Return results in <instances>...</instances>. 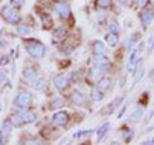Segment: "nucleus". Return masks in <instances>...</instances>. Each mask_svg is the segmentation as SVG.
<instances>
[{"instance_id":"1","label":"nucleus","mask_w":154,"mask_h":145,"mask_svg":"<svg viewBox=\"0 0 154 145\" xmlns=\"http://www.w3.org/2000/svg\"><path fill=\"white\" fill-rule=\"evenodd\" d=\"M25 49L35 59H40L45 55V46L38 41H33V39L28 40L27 42L25 41Z\"/></svg>"},{"instance_id":"2","label":"nucleus","mask_w":154,"mask_h":145,"mask_svg":"<svg viewBox=\"0 0 154 145\" xmlns=\"http://www.w3.org/2000/svg\"><path fill=\"white\" fill-rule=\"evenodd\" d=\"M36 119V114L32 112H25V110H19L12 117V122L14 126H19L22 123H31Z\"/></svg>"},{"instance_id":"3","label":"nucleus","mask_w":154,"mask_h":145,"mask_svg":"<svg viewBox=\"0 0 154 145\" xmlns=\"http://www.w3.org/2000/svg\"><path fill=\"white\" fill-rule=\"evenodd\" d=\"M2 17L5 19L8 23H11V25H16V23H18L22 19L21 14L16 13V11L12 9V7H9V5H4L2 8Z\"/></svg>"},{"instance_id":"4","label":"nucleus","mask_w":154,"mask_h":145,"mask_svg":"<svg viewBox=\"0 0 154 145\" xmlns=\"http://www.w3.org/2000/svg\"><path fill=\"white\" fill-rule=\"evenodd\" d=\"M154 19V8L153 7H144L140 12V22L144 28H148L152 25Z\"/></svg>"},{"instance_id":"5","label":"nucleus","mask_w":154,"mask_h":145,"mask_svg":"<svg viewBox=\"0 0 154 145\" xmlns=\"http://www.w3.org/2000/svg\"><path fill=\"white\" fill-rule=\"evenodd\" d=\"M32 101V94L30 91H22V93H19L16 99H14V104L17 105V107H21V108H25L27 105H30Z\"/></svg>"},{"instance_id":"6","label":"nucleus","mask_w":154,"mask_h":145,"mask_svg":"<svg viewBox=\"0 0 154 145\" xmlns=\"http://www.w3.org/2000/svg\"><path fill=\"white\" fill-rule=\"evenodd\" d=\"M68 113L64 112V110H60V112H57L54 116H53V123L57 125V126H66L68 123Z\"/></svg>"},{"instance_id":"7","label":"nucleus","mask_w":154,"mask_h":145,"mask_svg":"<svg viewBox=\"0 0 154 145\" xmlns=\"http://www.w3.org/2000/svg\"><path fill=\"white\" fill-rule=\"evenodd\" d=\"M94 63H95L96 67H99V68L102 69L103 72H104L105 69H108L109 66H110L109 59H108V58H105V57H103V55H96Z\"/></svg>"},{"instance_id":"8","label":"nucleus","mask_w":154,"mask_h":145,"mask_svg":"<svg viewBox=\"0 0 154 145\" xmlns=\"http://www.w3.org/2000/svg\"><path fill=\"white\" fill-rule=\"evenodd\" d=\"M55 11H57V13L59 14L62 18H64V19L68 18V17H69V14H71V11H69L68 4H66V3H59V4H57Z\"/></svg>"},{"instance_id":"9","label":"nucleus","mask_w":154,"mask_h":145,"mask_svg":"<svg viewBox=\"0 0 154 145\" xmlns=\"http://www.w3.org/2000/svg\"><path fill=\"white\" fill-rule=\"evenodd\" d=\"M122 96H119V98H116L112 103L107 105V108L104 109V114H112L113 112H116V109H117V107H119V104H121L122 101Z\"/></svg>"},{"instance_id":"10","label":"nucleus","mask_w":154,"mask_h":145,"mask_svg":"<svg viewBox=\"0 0 154 145\" xmlns=\"http://www.w3.org/2000/svg\"><path fill=\"white\" fill-rule=\"evenodd\" d=\"M53 82H54L55 88L59 90H64L67 88V85H68V80H67L64 76H57L55 79L53 80Z\"/></svg>"},{"instance_id":"11","label":"nucleus","mask_w":154,"mask_h":145,"mask_svg":"<svg viewBox=\"0 0 154 145\" xmlns=\"http://www.w3.org/2000/svg\"><path fill=\"white\" fill-rule=\"evenodd\" d=\"M110 85H112V80H110L109 77H103V79L99 80L98 86H96V88L100 89L104 93V91H108L110 89Z\"/></svg>"},{"instance_id":"12","label":"nucleus","mask_w":154,"mask_h":145,"mask_svg":"<svg viewBox=\"0 0 154 145\" xmlns=\"http://www.w3.org/2000/svg\"><path fill=\"white\" fill-rule=\"evenodd\" d=\"M71 101L75 105H82L84 104V101H85V98H84V95L80 93V91H73L72 93V95H71Z\"/></svg>"},{"instance_id":"13","label":"nucleus","mask_w":154,"mask_h":145,"mask_svg":"<svg viewBox=\"0 0 154 145\" xmlns=\"http://www.w3.org/2000/svg\"><path fill=\"white\" fill-rule=\"evenodd\" d=\"M105 42L108 44V46H116L118 42V33L108 32L107 35H105Z\"/></svg>"},{"instance_id":"14","label":"nucleus","mask_w":154,"mask_h":145,"mask_svg":"<svg viewBox=\"0 0 154 145\" xmlns=\"http://www.w3.org/2000/svg\"><path fill=\"white\" fill-rule=\"evenodd\" d=\"M93 53L94 55H103L105 53V46L102 41H95L94 45H93Z\"/></svg>"},{"instance_id":"15","label":"nucleus","mask_w":154,"mask_h":145,"mask_svg":"<svg viewBox=\"0 0 154 145\" xmlns=\"http://www.w3.org/2000/svg\"><path fill=\"white\" fill-rule=\"evenodd\" d=\"M109 127H110V125H109V122H105L104 125H102V126L99 127V130L96 131V135H98V143L102 140L105 135H107V132H108V130H109Z\"/></svg>"},{"instance_id":"16","label":"nucleus","mask_w":154,"mask_h":145,"mask_svg":"<svg viewBox=\"0 0 154 145\" xmlns=\"http://www.w3.org/2000/svg\"><path fill=\"white\" fill-rule=\"evenodd\" d=\"M139 39H140V33H137V32H135V33H132L131 36H130L128 39H127V44H126V48H127V50L130 51V49L136 44V42L139 41Z\"/></svg>"},{"instance_id":"17","label":"nucleus","mask_w":154,"mask_h":145,"mask_svg":"<svg viewBox=\"0 0 154 145\" xmlns=\"http://www.w3.org/2000/svg\"><path fill=\"white\" fill-rule=\"evenodd\" d=\"M143 109L141 108H137V109H135L134 112L131 113V116H130V118H128V121L130 122H132V123H135V122H139V119H140L141 117H143Z\"/></svg>"},{"instance_id":"18","label":"nucleus","mask_w":154,"mask_h":145,"mask_svg":"<svg viewBox=\"0 0 154 145\" xmlns=\"http://www.w3.org/2000/svg\"><path fill=\"white\" fill-rule=\"evenodd\" d=\"M90 96H91V99H93L94 101H100L103 99V96H104V93L100 89L98 88H95L91 90V93H90Z\"/></svg>"},{"instance_id":"19","label":"nucleus","mask_w":154,"mask_h":145,"mask_svg":"<svg viewBox=\"0 0 154 145\" xmlns=\"http://www.w3.org/2000/svg\"><path fill=\"white\" fill-rule=\"evenodd\" d=\"M17 33L19 36L26 37V36H28L31 33V28H30V26H27V25H19L18 28H17Z\"/></svg>"},{"instance_id":"20","label":"nucleus","mask_w":154,"mask_h":145,"mask_svg":"<svg viewBox=\"0 0 154 145\" xmlns=\"http://www.w3.org/2000/svg\"><path fill=\"white\" fill-rule=\"evenodd\" d=\"M23 76H25L27 80H36L37 72L33 68H31V67H28V68H25V71H23Z\"/></svg>"},{"instance_id":"21","label":"nucleus","mask_w":154,"mask_h":145,"mask_svg":"<svg viewBox=\"0 0 154 145\" xmlns=\"http://www.w3.org/2000/svg\"><path fill=\"white\" fill-rule=\"evenodd\" d=\"M40 18H41V22H42L44 28H50L53 26V19H51L50 16H48V14H41Z\"/></svg>"},{"instance_id":"22","label":"nucleus","mask_w":154,"mask_h":145,"mask_svg":"<svg viewBox=\"0 0 154 145\" xmlns=\"http://www.w3.org/2000/svg\"><path fill=\"white\" fill-rule=\"evenodd\" d=\"M33 89H36V90H42V89H45V86H46V81L44 79H37L35 82H33Z\"/></svg>"},{"instance_id":"23","label":"nucleus","mask_w":154,"mask_h":145,"mask_svg":"<svg viewBox=\"0 0 154 145\" xmlns=\"http://www.w3.org/2000/svg\"><path fill=\"white\" fill-rule=\"evenodd\" d=\"M108 30L109 32H114V33H118V30H119V25L117 21H114V19H112L109 23H108Z\"/></svg>"},{"instance_id":"24","label":"nucleus","mask_w":154,"mask_h":145,"mask_svg":"<svg viewBox=\"0 0 154 145\" xmlns=\"http://www.w3.org/2000/svg\"><path fill=\"white\" fill-rule=\"evenodd\" d=\"M66 35H67V30L64 27H60V28H58V30L55 31L54 39H55V40H60V39H63Z\"/></svg>"},{"instance_id":"25","label":"nucleus","mask_w":154,"mask_h":145,"mask_svg":"<svg viewBox=\"0 0 154 145\" xmlns=\"http://www.w3.org/2000/svg\"><path fill=\"white\" fill-rule=\"evenodd\" d=\"M13 122H12V119H7V121H4V123H3V131L4 132H11L12 131V128H13Z\"/></svg>"},{"instance_id":"26","label":"nucleus","mask_w":154,"mask_h":145,"mask_svg":"<svg viewBox=\"0 0 154 145\" xmlns=\"http://www.w3.org/2000/svg\"><path fill=\"white\" fill-rule=\"evenodd\" d=\"M63 104H64L63 99L59 98V96H57V98H54V100H53L51 107L53 108H60V107H63Z\"/></svg>"},{"instance_id":"27","label":"nucleus","mask_w":154,"mask_h":145,"mask_svg":"<svg viewBox=\"0 0 154 145\" xmlns=\"http://www.w3.org/2000/svg\"><path fill=\"white\" fill-rule=\"evenodd\" d=\"M93 134V130H88V131H79L77 134H75V137L80 139V137H86V136H90V135Z\"/></svg>"},{"instance_id":"28","label":"nucleus","mask_w":154,"mask_h":145,"mask_svg":"<svg viewBox=\"0 0 154 145\" xmlns=\"http://www.w3.org/2000/svg\"><path fill=\"white\" fill-rule=\"evenodd\" d=\"M153 49H154V35H152L149 37V41H148V54L149 55L152 54Z\"/></svg>"},{"instance_id":"29","label":"nucleus","mask_w":154,"mask_h":145,"mask_svg":"<svg viewBox=\"0 0 154 145\" xmlns=\"http://www.w3.org/2000/svg\"><path fill=\"white\" fill-rule=\"evenodd\" d=\"M96 4H98V7L99 8H108L110 5V0H98L96 2Z\"/></svg>"},{"instance_id":"30","label":"nucleus","mask_w":154,"mask_h":145,"mask_svg":"<svg viewBox=\"0 0 154 145\" xmlns=\"http://www.w3.org/2000/svg\"><path fill=\"white\" fill-rule=\"evenodd\" d=\"M136 3H137V7L143 9L144 7H146L148 5V3H149V0H136Z\"/></svg>"},{"instance_id":"31","label":"nucleus","mask_w":154,"mask_h":145,"mask_svg":"<svg viewBox=\"0 0 154 145\" xmlns=\"http://www.w3.org/2000/svg\"><path fill=\"white\" fill-rule=\"evenodd\" d=\"M8 63H9V58H8L7 55L2 57V59H0V66H5V64H8Z\"/></svg>"},{"instance_id":"32","label":"nucleus","mask_w":154,"mask_h":145,"mask_svg":"<svg viewBox=\"0 0 154 145\" xmlns=\"http://www.w3.org/2000/svg\"><path fill=\"white\" fill-rule=\"evenodd\" d=\"M132 136H134V132L132 131H128V134L125 135V141L130 143V141H131V139H132Z\"/></svg>"},{"instance_id":"33","label":"nucleus","mask_w":154,"mask_h":145,"mask_svg":"<svg viewBox=\"0 0 154 145\" xmlns=\"http://www.w3.org/2000/svg\"><path fill=\"white\" fill-rule=\"evenodd\" d=\"M12 3L16 5L17 8H19V7H22L23 5V3H25V0H12Z\"/></svg>"},{"instance_id":"34","label":"nucleus","mask_w":154,"mask_h":145,"mask_svg":"<svg viewBox=\"0 0 154 145\" xmlns=\"http://www.w3.org/2000/svg\"><path fill=\"white\" fill-rule=\"evenodd\" d=\"M126 108H127V105H123V107L121 108V110H119V113H118V118H121L122 116L125 114V112H126Z\"/></svg>"},{"instance_id":"35","label":"nucleus","mask_w":154,"mask_h":145,"mask_svg":"<svg viewBox=\"0 0 154 145\" xmlns=\"http://www.w3.org/2000/svg\"><path fill=\"white\" fill-rule=\"evenodd\" d=\"M7 80V76L4 75V72L3 71H0V84H2V82H4Z\"/></svg>"},{"instance_id":"36","label":"nucleus","mask_w":154,"mask_h":145,"mask_svg":"<svg viewBox=\"0 0 154 145\" xmlns=\"http://www.w3.org/2000/svg\"><path fill=\"white\" fill-rule=\"evenodd\" d=\"M119 4H122V5H128L130 4V0H118Z\"/></svg>"},{"instance_id":"37","label":"nucleus","mask_w":154,"mask_h":145,"mask_svg":"<svg viewBox=\"0 0 154 145\" xmlns=\"http://www.w3.org/2000/svg\"><path fill=\"white\" fill-rule=\"evenodd\" d=\"M4 144V135H3V131H0V145Z\"/></svg>"},{"instance_id":"38","label":"nucleus","mask_w":154,"mask_h":145,"mask_svg":"<svg viewBox=\"0 0 154 145\" xmlns=\"http://www.w3.org/2000/svg\"><path fill=\"white\" fill-rule=\"evenodd\" d=\"M154 75V67H153V69H152V72H150V76H153Z\"/></svg>"}]
</instances>
